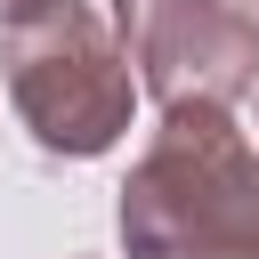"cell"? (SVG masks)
Instances as JSON below:
<instances>
[{
  "label": "cell",
  "mask_w": 259,
  "mask_h": 259,
  "mask_svg": "<svg viewBox=\"0 0 259 259\" xmlns=\"http://www.w3.org/2000/svg\"><path fill=\"white\" fill-rule=\"evenodd\" d=\"M130 259H259V146L235 105H170L113 202Z\"/></svg>",
  "instance_id": "obj_1"
},
{
  "label": "cell",
  "mask_w": 259,
  "mask_h": 259,
  "mask_svg": "<svg viewBox=\"0 0 259 259\" xmlns=\"http://www.w3.org/2000/svg\"><path fill=\"white\" fill-rule=\"evenodd\" d=\"M0 73H8L16 121L57 162L113 154L130 113H138V65H130L113 16H97L89 0H57V8L8 24L0 32Z\"/></svg>",
  "instance_id": "obj_2"
},
{
  "label": "cell",
  "mask_w": 259,
  "mask_h": 259,
  "mask_svg": "<svg viewBox=\"0 0 259 259\" xmlns=\"http://www.w3.org/2000/svg\"><path fill=\"white\" fill-rule=\"evenodd\" d=\"M138 89L170 105H235L259 89V16L243 0H113Z\"/></svg>",
  "instance_id": "obj_3"
},
{
  "label": "cell",
  "mask_w": 259,
  "mask_h": 259,
  "mask_svg": "<svg viewBox=\"0 0 259 259\" xmlns=\"http://www.w3.org/2000/svg\"><path fill=\"white\" fill-rule=\"evenodd\" d=\"M40 8H57V0H0V32L24 24V16H40Z\"/></svg>",
  "instance_id": "obj_4"
},
{
  "label": "cell",
  "mask_w": 259,
  "mask_h": 259,
  "mask_svg": "<svg viewBox=\"0 0 259 259\" xmlns=\"http://www.w3.org/2000/svg\"><path fill=\"white\" fill-rule=\"evenodd\" d=\"M251 16H259V0H251Z\"/></svg>",
  "instance_id": "obj_5"
}]
</instances>
